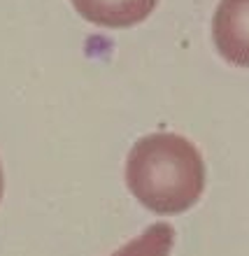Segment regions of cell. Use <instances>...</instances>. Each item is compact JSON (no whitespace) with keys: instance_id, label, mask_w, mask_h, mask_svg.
<instances>
[{"instance_id":"1","label":"cell","mask_w":249,"mask_h":256,"mask_svg":"<svg viewBox=\"0 0 249 256\" xmlns=\"http://www.w3.org/2000/svg\"><path fill=\"white\" fill-rule=\"evenodd\" d=\"M130 194L156 214H182L205 189V163L182 135L152 133L133 144L126 161Z\"/></svg>"},{"instance_id":"2","label":"cell","mask_w":249,"mask_h":256,"mask_svg":"<svg viewBox=\"0 0 249 256\" xmlns=\"http://www.w3.org/2000/svg\"><path fill=\"white\" fill-rule=\"evenodd\" d=\"M212 38L226 61L249 68V0H222L216 5Z\"/></svg>"},{"instance_id":"3","label":"cell","mask_w":249,"mask_h":256,"mask_svg":"<svg viewBox=\"0 0 249 256\" xmlns=\"http://www.w3.org/2000/svg\"><path fill=\"white\" fill-rule=\"evenodd\" d=\"M72 5L96 26L128 28L147 19L158 0H72Z\"/></svg>"},{"instance_id":"5","label":"cell","mask_w":249,"mask_h":256,"mask_svg":"<svg viewBox=\"0 0 249 256\" xmlns=\"http://www.w3.org/2000/svg\"><path fill=\"white\" fill-rule=\"evenodd\" d=\"M2 186H5V180H2V166H0V198H2Z\"/></svg>"},{"instance_id":"4","label":"cell","mask_w":249,"mask_h":256,"mask_svg":"<svg viewBox=\"0 0 249 256\" xmlns=\"http://www.w3.org/2000/svg\"><path fill=\"white\" fill-rule=\"evenodd\" d=\"M175 244V228L166 222L152 224L142 236L124 244L112 256H170Z\"/></svg>"}]
</instances>
